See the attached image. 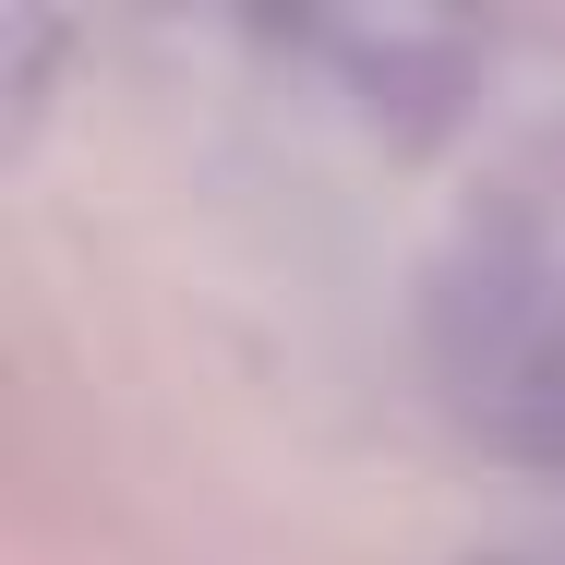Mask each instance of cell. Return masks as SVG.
<instances>
[{"mask_svg":"<svg viewBox=\"0 0 565 565\" xmlns=\"http://www.w3.org/2000/svg\"><path fill=\"white\" fill-rule=\"evenodd\" d=\"M446 397H457V422H469L493 457L565 469V326H554V313L493 301L481 338L446 349Z\"/></svg>","mask_w":565,"mask_h":565,"instance_id":"obj_1","label":"cell"},{"mask_svg":"<svg viewBox=\"0 0 565 565\" xmlns=\"http://www.w3.org/2000/svg\"><path fill=\"white\" fill-rule=\"evenodd\" d=\"M469 565H565V542L542 554V542H518V554H469Z\"/></svg>","mask_w":565,"mask_h":565,"instance_id":"obj_2","label":"cell"}]
</instances>
